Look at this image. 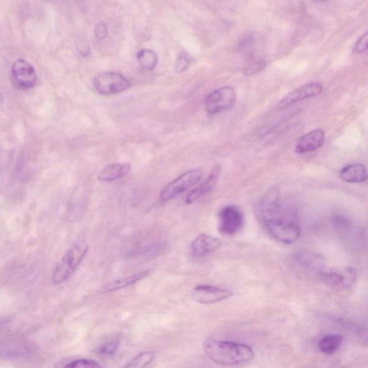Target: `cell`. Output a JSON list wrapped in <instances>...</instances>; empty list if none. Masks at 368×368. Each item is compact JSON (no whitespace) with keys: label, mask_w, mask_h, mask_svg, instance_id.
<instances>
[{"label":"cell","mask_w":368,"mask_h":368,"mask_svg":"<svg viewBox=\"0 0 368 368\" xmlns=\"http://www.w3.org/2000/svg\"><path fill=\"white\" fill-rule=\"evenodd\" d=\"M221 168L215 166L209 173L206 180L197 188L193 190L186 197V203L188 204H194L203 197L207 195L215 188L220 177Z\"/></svg>","instance_id":"obj_15"},{"label":"cell","mask_w":368,"mask_h":368,"mask_svg":"<svg viewBox=\"0 0 368 368\" xmlns=\"http://www.w3.org/2000/svg\"><path fill=\"white\" fill-rule=\"evenodd\" d=\"M137 60L140 67L146 71H152L159 63V58L155 52L147 48H143L137 52Z\"/></svg>","instance_id":"obj_20"},{"label":"cell","mask_w":368,"mask_h":368,"mask_svg":"<svg viewBox=\"0 0 368 368\" xmlns=\"http://www.w3.org/2000/svg\"><path fill=\"white\" fill-rule=\"evenodd\" d=\"M64 368H102V367L94 360L81 358L69 362Z\"/></svg>","instance_id":"obj_24"},{"label":"cell","mask_w":368,"mask_h":368,"mask_svg":"<svg viewBox=\"0 0 368 368\" xmlns=\"http://www.w3.org/2000/svg\"><path fill=\"white\" fill-rule=\"evenodd\" d=\"M343 342L340 334H329L322 338L318 342L320 351L325 355H333L338 351Z\"/></svg>","instance_id":"obj_19"},{"label":"cell","mask_w":368,"mask_h":368,"mask_svg":"<svg viewBox=\"0 0 368 368\" xmlns=\"http://www.w3.org/2000/svg\"><path fill=\"white\" fill-rule=\"evenodd\" d=\"M367 51H368V31L359 38L354 47V52L356 55H362Z\"/></svg>","instance_id":"obj_26"},{"label":"cell","mask_w":368,"mask_h":368,"mask_svg":"<svg viewBox=\"0 0 368 368\" xmlns=\"http://www.w3.org/2000/svg\"><path fill=\"white\" fill-rule=\"evenodd\" d=\"M222 242L219 238L201 234L191 244V254L195 257H203L212 254L222 246Z\"/></svg>","instance_id":"obj_14"},{"label":"cell","mask_w":368,"mask_h":368,"mask_svg":"<svg viewBox=\"0 0 368 368\" xmlns=\"http://www.w3.org/2000/svg\"><path fill=\"white\" fill-rule=\"evenodd\" d=\"M88 250V244L84 241H79L72 244L57 266L52 274V282L57 285L61 284L71 278Z\"/></svg>","instance_id":"obj_3"},{"label":"cell","mask_w":368,"mask_h":368,"mask_svg":"<svg viewBox=\"0 0 368 368\" xmlns=\"http://www.w3.org/2000/svg\"><path fill=\"white\" fill-rule=\"evenodd\" d=\"M108 28L106 23L100 22L95 28V37L99 40H103L108 36Z\"/></svg>","instance_id":"obj_28"},{"label":"cell","mask_w":368,"mask_h":368,"mask_svg":"<svg viewBox=\"0 0 368 368\" xmlns=\"http://www.w3.org/2000/svg\"><path fill=\"white\" fill-rule=\"evenodd\" d=\"M323 92V85L318 81L307 83L299 88L292 91L285 96L278 104L279 110H284L291 105L299 103L307 99L313 98L320 95Z\"/></svg>","instance_id":"obj_10"},{"label":"cell","mask_w":368,"mask_h":368,"mask_svg":"<svg viewBox=\"0 0 368 368\" xmlns=\"http://www.w3.org/2000/svg\"><path fill=\"white\" fill-rule=\"evenodd\" d=\"M130 170L131 165L128 163H113L101 170L98 180L100 182H112L126 177Z\"/></svg>","instance_id":"obj_16"},{"label":"cell","mask_w":368,"mask_h":368,"mask_svg":"<svg viewBox=\"0 0 368 368\" xmlns=\"http://www.w3.org/2000/svg\"><path fill=\"white\" fill-rule=\"evenodd\" d=\"M358 277L357 270L352 267H345L342 270H325L319 279L325 284L331 287L348 289L356 282Z\"/></svg>","instance_id":"obj_9"},{"label":"cell","mask_w":368,"mask_h":368,"mask_svg":"<svg viewBox=\"0 0 368 368\" xmlns=\"http://www.w3.org/2000/svg\"><path fill=\"white\" fill-rule=\"evenodd\" d=\"M156 354L153 351H146L138 354L122 368H146L155 358Z\"/></svg>","instance_id":"obj_21"},{"label":"cell","mask_w":368,"mask_h":368,"mask_svg":"<svg viewBox=\"0 0 368 368\" xmlns=\"http://www.w3.org/2000/svg\"><path fill=\"white\" fill-rule=\"evenodd\" d=\"M120 344L119 339H113L101 344L98 348V353L104 356H113L117 351Z\"/></svg>","instance_id":"obj_23"},{"label":"cell","mask_w":368,"mask_h":368,"mask_svg":"<svg viewBox=\"0 0 368 368\" xmlns=\"http://www.w3.org/2000/svg\"><path fill=\"white\" fill-rule=\"evenodd\" d=\"M340 177L347 183H362L368 180V168L362 164H349L341 170Z\"/></svg>","instance_id":"obj_17"},{"label":"cell","mask_w":368,"mask_h":368,"mask_svg":"<svg viewBox=\"0 0 368 368\" xmlns=\"http://www.w3.org/2000/svg\"><path fill=\"white\" fill-rule=\"evenodd\" d=\"M235 101V89L226 86L209 93L205 98L204 106L208 113L215 115L232 109Z\"/></svg>","instance_id":"obj_6"},{"label":"cell","mask_w":368,"mask_h":368,"mask_svg":"<svg viewBox=\"0 0 368 368\" xmlns=\"http://www.w3.org/2000/svg\"><path fill=\"white\" fill-rule=\"evenodd\" d=\"M294 261L307 275L319 278L326 270V260L322 255L313 252L302 251L295 254Z\"/></svg>","instance_id":"obj_11"},{"label":"cell","mask_w":368,"mask_h":368,"mask_svg":"<svg viewBox=\"0 0 368 368\" xmlns=\"http://www.w3.org/2000/svg\"><path fill=\"white\" fill-rule=\"evenodd\" d=\"M200 169L189 170L166 185L161 191L160 200L168 202L177 197L188 188L197 184L202 178Z\"/></svg>","instance_id":"obj_4"},{"label":"cell","mask_w":368,"mask_h":368,"mask_svg":"<svg viewBox=\"0 0 368 368\" xmlns=\"http://www.w3.org/2000/svg\"><path fill=\"white\" fill-rule=\"evenodd\" d=\"M93 85L99 94L111 95L124 93L130 88V81L117 72H104L94 78Z\"/></svg>","instance_id":"obj_5"},{"label":"cell","mask_w":368,"mask_h":368,"mask_svg":"<svg viewBox=\"0 0 368 368\" xmlns=\"http://www.w3.org/2000/svg\"><path fill=\"white\" fill-rule=\"evenodd\" d=\"M332 223L336 231L342 235H347L350 231H352L353 225L351 221L344 215H338L334 216L332 219Z\"/></svg>","instance_id":"obj_22"},{"label":"cell","mask_w":368,"mask_h":368,"mask_svg":"<svg viewBox=\"0 0 368 368\" xmlns=\"http://www.w3.org/2000/svg\"><path fill=\"white\" fill-rule=\"evenodd\" d=\"M325 142V133L321 129L313 130L303 135L297 142L295 152L305 154L320 148Z\"/></svg>","instance_id":"obj_13"},{"label":"cell","mask_w":368,"mask_h":368,"mask_svg":"<svg viewBox=\"0 0 368 368\" xmlns=\"http://www.w3.org/2000/svg\"><path fill=\"white\" fill-rule=\"evenodd\" d=\"M260 217L269 235L278 242L291 244L301 236V229L296 210L280 197L273 188L262 199Z\"/></svg>","instance_id":"obj_1"},{"label":"cell","mask_w":368,"mask_h":368,"mask_svg":"<svg viewBox=\"0 0 368 368\" xmlns=\"http://www.w3.org/2000/svg\"><path fill=\"white\" fill-rule=\"evenodd\" d=\"M204 352L214 362L223 366H235L251 362L253 349L249 345L230 341L207 340Z\"/></svg>","instance_id":"obj_2"},{"label":"cell","mask_w":368,"mask_h":368,"mask_svg":"<svg viewBox=\"0 0 368 368\" xmlns=\"http://www.w3.org/2000/svg\"><path fill=\"white\" fill-rule=\"evenodd\" d=\"M11 81L17 89L31 90L37 83L36 70L26 60H17L11 68Z\"/></svg>","instance_id":"obj_8"},{"label":"cell","mask_w":368,"mask_h":368,"mask_svg":"<svg viewBox=\"0 0 368 368\" xmlns=\"http://www.w3.org/2000/svg\"><path fill=\"white\" fill-rule=\"evenodd\" d=\"M233 292L211 285H200L192 291L193 300L201 304H212L217 303L232 297Z\"/></svg>","instance_id":"obj_12"},{"label":"cell","mask_w":368,"mask_h":368,"mask_svg":"<svg viewBox=\"0 0 368 368\" xmlns=\"http://www.w3.org/2000/svg\"><path fill=\"white\" fill-rule=\"evenodd\" d=\"M266 68V62L264 60H258L249 64L244 68V73L247 75H255L262 71Z\"/></svg>","instance_id":"obj_27"},{"label":"cell","mask_w":368,"mask_h":368,"mask_svg":"<svg viewBox=\"0 0 368 368\" xmlns=\"http://www.w3.org/2000/svg\"><path fill=\"white\" fill-rule=\"evenodd\" d=\"M191 62V59L188 55L184 52L177 59L175 63V71L177 73H182L186 71L188 68Z\"/></svg>","instance_id":"obj_25"},{"label":"cell","mask_w":368,"mask_h":368,"mask_svg":"<svg viewBox=\"0 0 368 368\" xmlns=\"http://www.w3.org/2000/svg\"><path fill=\"white\" fill-rule=\"evenodd\" d=\"M244 218L242 210L235 205L224 206L219 213L220 232L226 236H233L242 229Z\"/></svg>","instance_id":"obj_7"},{"label":"cell","mask_w":368,"mask_h":368,"mask_svg":"<svg viewBox=\"0 0 368 368\" xmlns=\"http://www.w3.org/2000/svg\"><path fill=\"white\" fill-rule=\"evenodd\" d=\"M151 271L148 270L143 272L137 273L133 275L122 278L113 280L103 287L104 292H112L119 289H125L133 284H135L139 280H142L149 275Z\"/></svg>","instance_id":"obj_18"}]
</instances>
